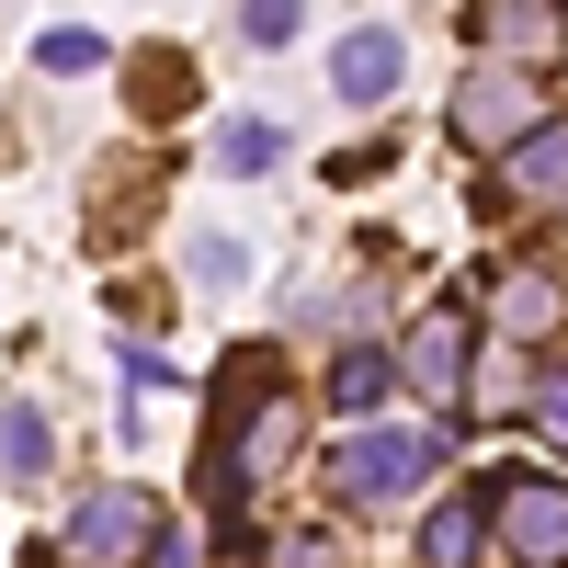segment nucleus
<instances>
[{"instance_id":"obj_1","label":"nucleus","mask_w":568,"mask_h":568,"mask_svg":"<svg viewBox=\"0 0 568 568\" xmlns=\"http://www.w3.org/2000/svg\"><path fill=\"white\" fill-rule=\"evenodd\" d=\"M444 466V433H353L342 455H329V489L342 500H364V511H387V500H409L420 478Z\"/></svg>"},{"instance_id":"obj_2","label":"nucleus","mask_w":568,"mask_h":568,"mask_svg":"<svg viewBox=\"0 0 568 568\" xmlns=\"http://www.w3.org/2000/svg\"><path fill=\"white\" fill-rule=\"evenodd\" d=\"M535 125H546L535 69H500V58L466 69V91H455V136H466V149H524Z\"/></svg>"},{"instance_id":"obj_3","label":"nucleus","mask_w":568,"mask_h":568,"mask_svg":"<svg viewBox=\"0 0 568 568\" xmlns=\"http://www.w3.org/2000/svg\"><path fill=\"white\" fill-rule=\"evenodd\" d=\"M489 524H500V557L568 568V478H500L489 489Z\"/></svg>"},{"instance_id":"obj_4","label":"nucleus","mask_w":568,"mask_h":568,"mask_svg":"<svg viewBox=\"0 0 568 568\" xmlns=\"http://www.w3.org/2000/svg\"><path fill=\"white\" fill-rule=\"evenodd\" d=\"M149 546H160V511L136 500V489H91V500L69 511V557H91V568H114V557L149 568Z\"/></svg>"},{"instance_id":"obj_5","label":"nucleus","mask_w":568,"mask_h":568,"mask_svg":"<svg viewBox=\"0 0 568 568\" xmlns=\"http://www.w3.org/2000/svg\"><path fill=\"white\" fill-rule=\"evenodd\" d=\"M398 375L409 387H466V307H433V318H409V342H398Z\"/></svg>"},{"instance_id":"obj_6","label":"nucleus","mask_w":568,"mask_h":568,"mask_svg":"<svg viewBox=\"0 0 568 568\" xmlns=\"http://www.w3.org/2000/svg\"><path fill=\"white\" fill-rule=\"evenodd\" d=\"M398 69H409V45H398L387 23H353V34H342V58H329L342 103H387V91H398Z\"/></svg>"},{"instance_id":"obj_7","label":"nucleus","mask_w":568,"mask_h":568,"mask_svg":"<svg viewBox=\"0 0 568 568\" xmlns=\"http://www.w3.org/2000/svg\"><path fill=\"white\" fill-rule=\"evenodd\" d=\"M546 194H568V125H535L524 149H511V171H500L489 205H546Z\"/></svg>"},{"instance_id":"obj_8","label":"nucleus","mask_w":568,"mask_h":568,"mask_svg":"<svg viewBox=\"0 0 568 568\" xmlns=\"http://www.w3.org/2000/svg\"><path fill=\"white\" fill-rule=\"evenodd\" d=\"M500 329H511V342H546V329L568 318V284L557 273H500V307H489Z\"/></svg>"},{"instance_id":"obj_9","label":"nucleus","mask_w":568,"mask_h":568,"mask_svg":"<svg viewBox=\"0 0 568 568\" xmlns=\"http://www.w3.org/2000/svg\"><path fill=\"white\" fill-rule=\"evenodd\" d=\"M478 535H489L478 500H433V524H420V568H478Z\"/></svg>"},{"instance_id":"obj_10","label":"nucleus","mask_w":568,"mask_h":568,"mask_svg":"<svg viewBox=\"0 0 568 568\" xmlns=\"http://www.w3.org/2000/svg\"><path fill=\"white\" fill-rule=\"evenodd\" d=\"M478 34H489V58H500V69H535V58H546V45H557L568 23H557V12H535V0H511V12H489Z\"/></svg>"},{"instance_id":"obj_11","label":"nucleus","mask_w":568,"mask_h":568,"mask_svg":"<svg viewBox=\"0 0 568 568\" xmlns=\"http://www.w3.org/2000/svg\"><path fill=\"white\" fill-rule=\"evenodd\" d=\"M45 466H58V433H45L34 409H0V478H12V489H34Z\"/></svg>"},{"instance_id":"obj_12","label":"nucleus","mask_w":568,"mask_h":568,"mask_svg":"<svg viewBox=\"0 0 568 568\" xmlns=\"http://www.w3.org/2000/svg\"><path fill=\"white\" fill-rule=\"evenodd\" d=\"M387 387H398V364H387V353H342V364H329V409H375Z\"/></svg>"},{"instance_id":"obj_13","label":"nucleus","mask_w":568,"mask_h":568,"mask_svg":"<svg viewBox=\"0 0 568 568\" xmlns=\"http://www.w3.org/2000/svg\"><path fill=\"white\" fill-rule=\"evenodd\" d=\"M216 160H227V171H273V160H284V136H273L262 114H227V125H216Z\"/></svg>"},{"instance_id":"obj_14","label":"nucleus","mask_w":568,"mask_h":568,"mask_svg":"<svg viewBox=\"0 0 568 568\" xmlns=\"http://www.w3.org/2000/svg\"><path fill=\"white\" fill-rule=\"evenodd\" d=\"M34 58H45V69H91V58H103V34H80V23H58V34L34 45Z\"/></svg>"},{"instance_id":"obj_15","label":"nucleus","mask_w":568,"mask_h":568,"mask_svg":"<svg viewBox=\"0 0 568 568\" xmlns=\"http://www.w3.org/2000/svg\"><path fill=\"white\" fill-rule=\"evenodd\" d=\"M194 284L216 296V284H240V240H194Z\"/></svg>"},{"instance_id":"obj_16","label":"nucleus","mask_w":568,"mask_h":568,"mask_svg":"<svg viewBox=\"0 0 568 568\" xmlns=\"http://www.w3.org/2000/svg\"><path fill=\"white\" fill-rule=\"evenodd\" d=\"M240 34H251V45H296V12H284V0H251Z\"/></svg>"},{"instance_id":"obj_17","label":"nucleus","mask_w":568,"mask_h":568,"mask_svg":"<svg viewBox=\"0 0 568 568\" xmlns=\"http://www.w3.org/2000/svg\"><path fill=\"white\" fill-rule=\"evenodd\" d=\"M535 420H546V444H568V375H546V387H535Z\"/></svg>"},{"instance_id":"obj_18","label":"nucleus","mask_w":568,"mask_h":568,"mask_svg":"<svg viewBox=\"0 0 568 568\" xmlns=\"http://www.w3.org/2000/svg\"><path fill=\"white\" fill-rule=\"evenodd\" d=\"M273 568H329V546H284V557H273Z\"/></svg>"}]
</instances>
